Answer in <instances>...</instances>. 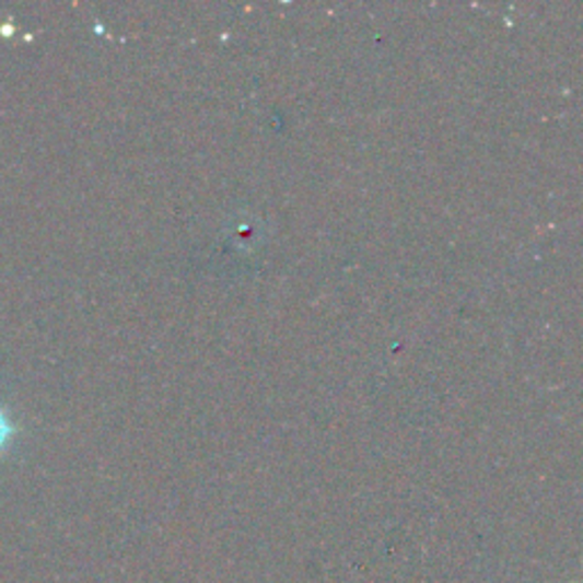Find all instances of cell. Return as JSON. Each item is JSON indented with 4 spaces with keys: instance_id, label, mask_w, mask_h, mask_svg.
Returning <instances> with one entry per match:
<instances>
[{
    "instance_id": "1",
    "label": "cell",
    "mask_w": 583,
    "mask_h": 583,
    "mask_svg": "<svg viewBox=\"0 0 583 583\" xmlns=\"http://www.w3.org/2000/svg\"><path fill=\"white\" fill-rule=\"evenodd\" d=\"M12 433H14V429H12L10 420H8V415L3 410H0V450L5 447L8 440L12 438Z\"/></svg>"
}]
</instances>
